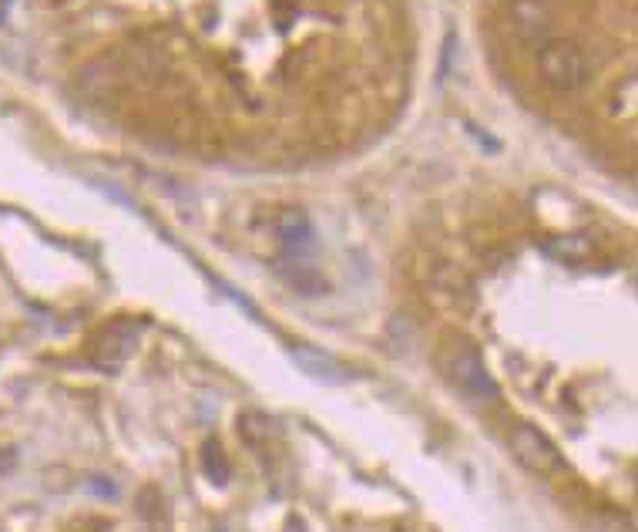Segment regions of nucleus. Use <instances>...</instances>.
Returning a JSON list of instances; mask_svg holds the SVG:
<instances>
[{
	"mask_svg": "<svg viewBox=\"0 0 638 532\" xmlns=\"http://www.w3.org/2000/svg\"><path fill=\"white\" fill-rule=\"evenodd\" d=\"M433 364H437L440 377L470 405H491L501 397L498 381L491 377L481 351H477L463 334H453V331L443 334L433 351Z\"/></svg>",
	"mask_w": 638,
	"mask_h": 532,
	"instance_id": "f257e3e1",
	"label": "nucleus"
},
{
	"mask_svg": "<svg viewBox=\"0 0 638 532\" xmlns=\"http://www.w3.org/2000/svg\"><path fill=\"white\" fill-rule=\"evenodd\" d=\"M538 78L548 91L568 98L578 95L588 78H591V65L585 58V51L568 41V38H548L538 45Z\"/></svg>",
	"mask_w": 638,
	"mask_h": 532,
	"instance_id": "f03ea898",
	"label": "nucleus"
},
{
	"mask_svg": "<svg viewBox=\"0 0 638 532\" xmlns=\"http://www.w3.org/2000/svg\"><path fill=\"white\" fill-rule=\"evenodd\" d=\"M508 445H511L515 459H518L528 472H535V475H541V479H551V475H558V472L565 469L558 445H555L545 432H538L535 425H525V422H521V425H511Z\"/></svg>",
	"mask_w": 638,
	"mask_h": 532,
	"instance_id": "7ed1b4c3",
	"label": "nucleus"
},
{
	"mask_svg": "<svg viewBox=\"0 0 638 532\" xmlns=\"http://www.w3.org/2000/svg\"><path fill=\"white\" fill-rule=\"evenodd\" d=\"M138 337H141V324H134V321H114V324L98 337V344L91 347V364H94L98 371L114 374V371L131 357V351L138 347Z\"/></svg>",
	"mask_w": 638,
	"mask_h": 532,
	"instance_id": "20e7f679",
	"label": "nucleus"
},
{
	"mask_svg": "<svg viewBox=\"0 0 638 532\" xmlns=\"http://www.w3.org/2000/svg\"><path fill=\"white\" fill-rule=\"evenodd\" d=\"M508 21L518 41H541L551 31L555 11L548 0H511Z\"/></svg>",
	"mask_w": 638,
	"mask_h": 532,
	"instance_id": "39448f33",
	"label": "nucleus"
},
{
	"mask_svg": "<svg viewBox=\"0 0 638 532\" xmlns=\"http://www.w3.org/2000/svg\"><path fill=\"white\" fill-rule=\"evenodd\" d=\"M292 357H296V364H299L309 377H316V381H330V384H343V381H347V367H343L333 354L319 351V347H312V344H296V347H292Z\"/></svg>",
	"mask_w": 638,
	"mask_h": 532,
	"instance_id": "423d86ee",
	"label": "nucleus"
},
{
	"mask_svg": "<svg viewBox=\"0 0 638 532\" xmlns=\"http://www.w3.org/2000/svg\"><path fill=\"white\" fill-rule=\"evenodd\" d=\"M279 236H282V243H286L289 253H306V249L312 246V226H309V219H306L302 213H296V209H289V213L279 216Z\"/></svg>",
	"mask_w": 638,
	"mask_h": 532,
	"instance_id": "0eeeda50",
	"label": "nucleus"
},
{
	"mask_svg": "<svg viewBox=\"0 0 638 532\" xmlns=\"http://www.w3.org/2000/svg\"><path fill=\"white\" fill-rule=\"evenodd\" d=\"M545 249L565 263H581L595 253V243L588 236H558V239H548Z\"/></svg>",
	"mask_w": 638,
	"mask_h": 532,
	"instance_id": "6e6552de",
	"label": "nucleus"
},
{
	"mask_svg": "<svg viewBox=\"0 0 638 532\" xmlns=\"http://www.w3.org/2000/svg\"><path fill=\"white\" fill-rule=\"evenodd\" d=\"M239 425H242V442H246L249 449H256V452H262V445L272 439V428H276L266 415H256V412H252V415H242Z\"/></svg>",
	"mask_w": 638,
	"mask_h": 532,
	"instance_id": "1a4fd4ad",
	"label": "nucleus"
},
{
	"mask_svg": "<svg viewBox=\"0 0 638 532\" xmlns=\"http://www.w3.org/2000/svg\"><path fill=\"white\" fill-rule=\"evenodd\" d=\"M202 469H206V475H209L212 482L226 485V479H229V459H226V452H222L219 442H206V445H202Z\"/></svg>",
	"mask_w": 638,
	"mask_h": 532,
	"instance_id": "9d476101",
	"label": "nucleus"
}]
</instances>
